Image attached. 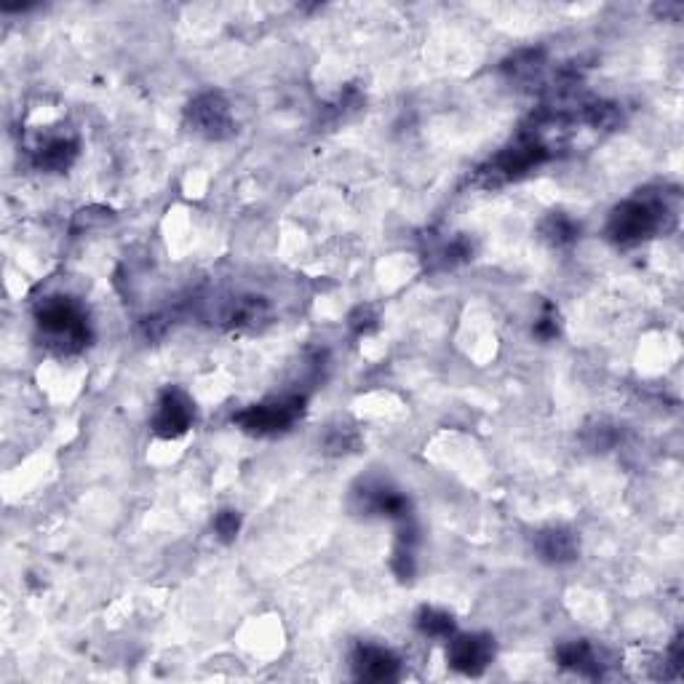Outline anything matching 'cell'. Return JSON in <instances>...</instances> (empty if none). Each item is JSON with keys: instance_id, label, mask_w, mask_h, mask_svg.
<instances>
[{"instance_id": "cell-1", "label": "cell", "mask_w": 684, "mask_h": 684, "mask_svg": "<svg viewBox=\"0 0 684 684\" xmlns=\"http://www.w3.org/2000/svg\"><path fill=\"white\" fill-rule=\"evenodd\" d=\"M35 321L46 342L59 353H75L89 345L91 332L86 313L70 297H49L41 302L35 310Z\"/></svg>"}, {"instance_id": "cell-2", "label": "cell", "mask_w": 684, "mask_h": 684, "mask_svg": "<svg viewBox=\"0 0 684 684\" xmlns=\"http://www.w3.org/2000/svg\"><path fill=\"white\" fill-rule=\"evenodd\" d=\"M663 220H666V206H660L658 201H647V198H631V201L615 206V212L607 222V236L615 244H639L644 238L655 236Z\"/></svg>"}, {"instance_id": "cell-3", "label": "cell", "mask_w": 684, "mask_h": 684, "mask_svg": "<svg viewBox=\"0 0 684 684\" xmlns=\"http://www.w3.org/2000/svg\"><path fill=\"white\" fill-rule=\"evenodd\" d=\"M548 158V147L538 137L524 134L519 142L505 147L503 153H497L492 161L479 169V185L481 188H500L505 182L519 180L522 174L540 166Z\"/></svg>"}, {"instance_id": "cell-4", "label": "cell", "mask_w": 684, "mask_h": 684, "mask_svg": "<svg viewBox=\"0 0 684 684\" xmlns=\"http://www.w3.org/2000/svg\"><path fill=\"white\" fill-rule=\"evenodd\" d=\"M302 404H305L302 396H286V399L254 404V407H246L238 415H233V425H238L241 431L252 433V436L281 433L302 415Z\"/></svg>"}, {"instance_id": "cell-5", "label": "cell", "mask_w": 684, "mask_h": 684, "mask_svg": "<svg viewBox=\"0 0 684 684\" xmlns=\"http://www.w3.org/2000/svg\"><path fill=\"white\" fill-rule=\"evenodd\" d=\"M188 126L206 139H228L236 131L228 99L217 91H206L188 105Z\"/></svg>"}, {"instance_id": "cell-6", "label": "cell", "mask_w": 684, "mask_h": 684, "mask_svg": "<svg viewBox=\"0 0 684 684\" xmlns=\"http://www.w3.org/2000/svg\"><path fill=\"white\" fill-rule=\"evenodd\" d=\"M196 423V404L180 388H166L153 415V431L161 439H180Z\"/></svg>"}, {"instance_id": "cell-7", "label": "cell", "mask_w": 684, "mask_h": 684, "mask_svg": "<svg viewBox=\"0 0 684 684\" xmlns=\"http://www.w3.org/2000/svg\"><path fill=\"white\" fill-rule=\"evenodd\" d=\"M495 658V639L487 634H452L447 644L449 666L465 676H479Z\"/></svg>"}, {"instance_id": "cell-8", "label": "cell", "mask_w": 684, "mask_h": 684, "mask_svg": "<svg viewBox=\"0 0 684 684\" xmlns=\"http://www.w3.org/2000/svg\"><path fill=\"white\" fill-rule=\"evenodd\" d=\"M353 671L364 682H391V679H399L401 660L385 647L359 644L353 652Z\"/></svg>"}, {"instance_id": "cell-9", "label": "cell", "mask_w": 684, "mask_h": 684, "mask_svg": "<svg viewBox=\"0 0 684 684\" xmlns=\"http://www.w3.org/2000/svg\"><path fill=\"white\" fill-rule=\"evenodd\" d=\"M535 551L548 564H570L578 559L580 540L572 530L564 527H546L535 535Z\"/></svg>"}, {"instance_id": "cell-10", "label": "cell", "mask_w": 684, "mask_h": 684, "mask_svg": "<svg viewBox=\"0 0 684 684\" xmlns=\"http://www.w3.org/2000/svg\"><path fill=\"white\" fill-rule=\"evenodd\" d=\"M78 158V139L57 134V137L43 139L41 145L33 150V161L43 171H67Z\"/></svg>"}, {"instance_id": "cell-11", "label": "cell", "mask_w": 684, "mask_h": 684, "mask_svg": "<svg viewBox=\"0 0 684 684\" xmlns=\"http://www.w3.org/2000/svg\"><path fill=\"white\" fill-rule=\"evenodd\" d=\"M361 503H364V511L380 513V516H388V519H407L409 516V500L396 489L385 487V484H372V487H364L359 492Z\"/></svg>"}, {"instance_id": "cell-12", "label": "cell", "mask_w": 684, "mask_h": 684, "mask_svg": "<svg viewBox=\"0 0 684 684\" xmlns=\"http://www.w3.org/2000/svg\"><path fill=\"white\" fill-rule=\"evenodd\" d=\"M220 318L222 324L233 326V329H252L268 318V305L262 297H236L225 305Z\"/></svg>"}, {"instance_id": "cell-13", "label": "cell", "mask_w": 684, "mask_h": 684, "mask_svg": "<svg viewBox=\"0 0 684 684\" xmlns=\"http://www.w3.org/2000/svg\"><path fill=\"white\" fill-rule=\"evenodd\" d=\"M556 660H559V666L572 668V671H578V674L602 676V666H599V660H596L594 647H591L588 642L559 644V650H556Z\"/></svg>"}, {"instance_id": "cell-14", "label": "cell", "mask_w": 684, "mask_h": 684, "mask_svg": "<svg viewBox=\"0 0 684 684\" xmlns=\"http://www.w3.org/2000/svg\"><path fill=\"white\" fill-rule=\"evenodd\" d=\"M540 233H543V238H546L551 246H567L580 236V225L575 220H570L567 214L554 212V214H548L546 220H543Z\"/></svg>"}, {"instance_id": "cell-15", "label": "cell", "mask_w": 684, "mask_h": 684, "mask_svg": "<svg viewBox=\"0 0 684 684\" xmlns=\"http://www.w3.org/2000/svg\"><path fill=\"white\" fill-rule=\"evenodd\" d=\"M417 628L425 636H433V639H449L455 634V620H452L449 612L436 610V607H423L420 615H417Z\"/></svg>"}, {"instance_id": "cell-16", "label": "cell", "mask_w": 684, "mask_h": 684, "mask_svg": "<svg viewBox=\"0 0 684 684\" xmlns=\"http://www.w3.org/2000/svg\"><path fill=\"white\" fill-rule=\"evenodd\" d=\"M543 67V51H519L516 57L505 62V73L513 78H530Z\"/></svg>"}, {"instance_id": "cell-17", "label": "cell", "mask_w": 684, "mask_h": 684, "mask_svg": "<svg viewBox=\"0 0 684 684\" xmlns=\"http://www.w3.org/2000/svg\"><path fill=\"white\" fill-rule=\"evenodd\" d=\"M356 444H359V436L353 433V428H342V425L332 428V431L326 433V439H324V447L329 455H345V452H353Z\"/></svg>"}, {"instance_id": "cell-18", "label": "cell", "mask_w": 684, "mask_h": 684, "mask_svg": "<svg viewBox=\"0 0 684 684\" xmlns=\"http://www.w3.org/2000/svg\"><path fill=\"white\" fill-rule=\"evenodd\" d=\"M238 530H241V516H238L236 511H220L214 516V532H217V538L225 540V543L236 540Z\"/></svg>"}, {"instance_id": "cell-19", "label": "cell", "mask_w": 684, "mask_h": 684, "mask_svg": "<svg viewBox=\"0 0 684 684\" xmlns=\"http://www.w3.org/2000/svg\"><path fill=\"white\" fill-rule=\"evenodd\" d=\"M586 441L588 447L602 452V449H610L615 444V431H612L610 425H596V428H588Z\"/></svg>"}, {"instance_id": "cell-20", "label": "cell", "mask_w": 684, "mask_h": 684, "mask_svg": "<svg viewBox=\"0 0 684 684\" xmlns=\"http://www.w3.org/2000/svg\"><path fill=\"white\" fill-rule=\"evenodd\" d=\"M113 217L110 209H102V206H91V209H83L78 214V228H91V225H102Z\"/></svg>"}, {"instance_id": "cell-21", "label": "cell", "mask_w": 684, "mask_h": 684, "mask_svg": "<svg viewBox=\"0 0 684 684\" xmlns=\"http://www.w3.org/2000/svg\"><path fill=\"white\" fill-rule=\"evenodd\" d=\"M375 321H377V316H375V313H372V308H359L351 316L353 332H356V334H367L369 329H375Z\"/></svg>"}, {"instance_id": "cell-22", "label": "cell", "mask_w": 684, "mask_h": 684, "mask_svg": "<svg viewBox=\"0 0 684 684\" xmlns=\"http://www.w3.org/2000/svg\"><path fill=\"white\" fill-rule=\"evenodd\" d=\"M535 334L538 337H543V340H551V337H556L559 334V324H556V318L554 316H543L535 324Z\"/></svg>"}]
</instances>
